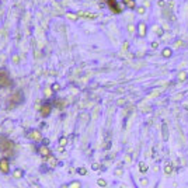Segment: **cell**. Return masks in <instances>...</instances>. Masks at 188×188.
Masks as SVG:
<instances>
[{
  "label": "cell",
  "instance_id": "1",
  "mask_svg": "<svg viewBox=\"0 0 188 188\" xmlns=\"http://www.w3.org/2000/svg\"><path fill=\"white\" fill-rule=\"evenodd\" d=\"M11 86V80L9 77V73L4 69H0V89L3 87H10Z\"/></svg>",
  "mask_w": 188,
  "mask_h": 188
},
{
  "label": "cell",
  "instance_id": "2",
  "mask_svg": "<svg viewBox=\"0 0 188 188\" xmlns=\"http://www.w3.org/2000/svg\"><path fill=\"white\" fill-rule=\"evenodd\" d=\"M13 148H14V143L11 142V140H9V139L4 136H0V149L9 152V150H11Z\"/></svg>",
  "mask_w": 188,
  "mask_h": 188
},
{
  "label": "cell",
  "instance_id": "3",
  "mask_svg": "<svg viewBox=\"0 0 188 188\" xmlns=\"http://www.w3.org/2000/svg\"><path fill=\"white\" fill-rule=\"evenodd\" d=\"M39 112L42 114V117H46V115H49V112H51V105H49V104H45V105H42V107L39 108Z\"/></svg>",
  "mask_w": 188,
  "mask_h": 188
},
{
  "label": "cell",
  "instance_id": "4",
  "mask_svg": "<svg viewBox=\"0 0 188 188\" xmlns=\"http://www.w3.org/2000/svg\"><path fill=\"white\" fill-rule=\"evenodd\" d=\"M0 170H1L4 174L9 173V162H7L6 159H3V160L0 162Z\"/></svg>",
  "mask_w": 188,
  "mask_h": 188
},
{
  "label": "cell",
  "instance_id": "5",
  "mask_svg": "<svg viewBox=\"0 0 188 188\" xmlns=\"http://www.w3.org/2000/svg\"><path fill=\"white\" fill-rule=\"evenodd\" d=\"M28 138L33 139V140H39V139H41V132H38V131H33V132H30Z\"/></svg>",
  "mask_w": 188,
  "mask_h": 188
},
{
  "label": "cell",
  "instance_id": "6",
  "mask_svg": "<svg viewBox=\"0 0 188 188\" xmlns=\"http://www.w3.org/2000/svg\"><path fill=\"white\" fill-rule=\"evenodd\" d=\"M39 153L44 156V157H48L49 156V149L46 146H42V148H39Z\"/></svg>",
  "mask_w": 188,
  "mask_h": 188
},
{
  "label": "cell",
  "instance_id": "7",
  "mask_svg": "<svg viewBox=\"0 0 188 188\" xmlns=\"http://www.w3.org/2000/svg\"><path fill=\"white\" fill-rule=\"evenodd\" d=\"M48 159H49V166H51L52 169H53V167H56V166H58V160H56V159H55V157H53V156H51V157H49V156H48Z\"/></svg>",
  "mask_w": 188,
  "mask_h": 188
},
{
  "label": "cell",
  "instance_id": "8",
  "mask_svg": "<svg viewBox=\"0 0 188 188\" xmlns=\"http://www.w3.org/2000/svg\"><path fill=\"white\" fill-rule=\"evenodd\" d=\"M108 3H110L111 9H112V10H114V11H115V13H119V9H118V7L115 6V3H114V0H110V1H108Z\"/></svg>",
  "mask_w": 188,
  "mask_h": 188
},
{
  "label": "cell",
  "instance_id": "9",
  "mask_svg": "<svg viewBox=\"0 0 188 188\" xmlns=\"http://www.w3.org/2000/svg\"><path fill=\"white\" fill-rule=\"evenodd\" d=\"M123 3H125V4H128V6H129V7H133V6H135L132 0H123Z\"/></svg>",
  "mask_w": 188,
  "mask_h": 188
},
{
  "label": "cell",
  "instance_id": "10",
  "mask_svg": "<svg viewBox=\"0 0 188 188\" xmlns=\"http://www.w3.org/2000/svg\"><path fill=\"white\" fill-rule=\"evenodd\" d=\"M23 175V173L21 171H17V173H14V177H21Z\"/></svg>",
  "mask_w": 188,
  "mask_h": 188
},
{
  "label": "cell",
  "instance_id": "11",
  "mask_svg": "<svg viewBox=\"0 0 188 188\" xmlns=\"http://www.w3.org/2000/svg\"><path fill=\"white\" fill-rule=\"evenodd\" d=\"M79 173H80V174H86V170L84 169H79Z\"/></svg>",
  "mask_w": 188,
  "mask_h": 188
},
{
  "label": "cell",
  "instance_id": "12",
  "mask_svg": "<svg viewBox=\"0 0 188 188\" xmlns=\"http://www.w3.org/2000/svg\"><path fill=\"white\" fill-rule=\"evenodd\" d=\"M65 143H66V139H62V140H60V145H62V146H63Z\"/></svg>",
  "mask_w": 188,
  "mask_h": 188
}]
</instances>
